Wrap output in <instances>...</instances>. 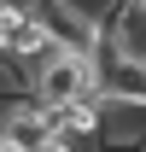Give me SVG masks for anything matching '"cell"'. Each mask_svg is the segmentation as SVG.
<instances>
[{"label": "cell", "instance_id": "cell-1", "mask_svg": "<svg viewBox=\"0 0 146 152\" xmlns=\"http://www.w3.org/2000/svg\"><path fill=\"white\" fill-rule=\"evenodd\" d=\"M76 94H99L93 88V58L70 53V47H47V53L29 64V99L35 105H64Z\"/></svg>", "mask_w": 146, "mask_h": 152}, {"label": "cell", "instance_id": "cell-2", "mask_svg": "<svg viewBox=\"0 0 146 152\" xmlns=\"http://www.w3.org/2000/svg\"><path fill=\"white\" fill-rule=\"evenodd\" d=\"M35 12H41V23H47L53 47H70V53H88L93 47V29H99V23L82 18L70 0H35Z\"/></svg>", "mask_w": 146, "mask_h": 152}, {"label": "cell", "instance_id": "cell-3", "mask_svg": "<svg viewBox=\"0 0 146 152\" xmlns=\"http://www.w3.org/2000/svg\"><path fill=\"white\" fill-rule=\"evenodd\" d=\"M93 88L117 105H146V58H117L93 70Z\"/></svg>", "mask_w": 146, "mask_h": 152}, {"label": "cell", "instance_id": "cell-4", "mask_svg": "<svg viewBox=\"0 0 146 152\" xmlns=\"http://www.w3.org/2000/svg\"><path fill=\"white\" fill-rule=\"evenodd\" d=\"M47 47H53V35H47V23H41L35 6H29V12H18V18H12V29H6V41H0V53L18 58V64H35Z\"/></svg>", "mask_w": 146, "mask_h": 152}, {"label": "cell", "instance_id": "cell-5", "mask_svg": "<svg viewBox=\"0 0 146 152\" xmlns=\"http://www.w3.org/2000/svg\"><path fill=\"white\" fill-rule=\"evenodd\" d=\"M35 152H82V140H76V134H58V129H53V134H47Z\"/></svg>", "mask_w": 146, "mask_h": 152}, {"label": "cell", "instance_id": "cell-6", "mask_svg": "<svg viewBox=\"0 0 146 152\" xmlns=\"http://www.w3.org/2000/svg\"><path fill=\"white\" fill-rule=\"evenodd\" d=\"M0 152H18V146H12V140H6V134H0Z\"/></svg>", "mask_w": 146, "mask_h": 152}]
</instances>
